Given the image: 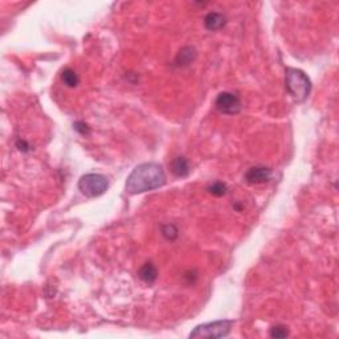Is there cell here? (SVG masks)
I'll return each instance as SVG.
<instances>
[{
  "mask_svg": "<svg viewBox=\"0 0 339 339\" xmlns=\"http://www.w3.org/2000/svg\"><path fill=\"white\" fill-rule=\"evenodd\" d=\"M165 183L166 174L163 167L154 162H148L134 168L127 178L126 190L129 194L137 195L159 189Z\"/></svg>",
  "mask_w": 339,
  "mask_h": 339,
  "instance_id": "obj_1",
  "label": "cell"
},
{
  "mask_svg": "<svg viewBox=\"0 0 339 339\" xmlns=\"http://www.w3.org/2000/svg\"><path fill=\"white\" fill-rule=\"evenodd\" d=\"M285 86L297 102H304L312 90L310 79L301 69L295 68H286L285 70Z\"/></svg>",
  "mask_w": 339,
  "mask_h": 339,
  "instance_id": "obj_2",
  "label": "cell"
},
{
  "mask_svg": "<svg viewBox=\"0 0 339 339\" xmlns=\"http://www.w3.org/2000/svg\"><path fill=\"white\" fill-rule=\"evenodd\" d=\"M80 191L88 198H97L103 195L109 189V182L105 175L101 174H86L81 176L79 182Z\"/></svg>",
  "mask_w": 339,
  "mask_h": 339,
  "instance_id": "obj_3",
  "label": "cell"
},
{
  "mask_svg": "<svg viewBox=\"0 0 339 339\" xmlns=\"http://www.w3.org/2000/svg\"><path fill=\"white\" fill-rule=\"evenodd\" d=\"M232 326V321H225V319L199 325L190 334V338H224L230 334Z\"/></svg>",
  "mask_w": 339,
  "mask_h": 339,
  "instance_id": "obj_4",
  "label": "cell"
},
{
  "mask_svg": "<svg viewBox=\"0 0 339 339\" xmlns=\"http://www.w3.org/2000/svg\"><path fill=\"white\" fill-rule=\"evenodd\" d=\"M215 106L220 113L232 116V114H237L241 110V99L235 93L223 92L220 93L216 98Z\"/></svg>",
  "mask_w": 339,
  "mask_h": 339,
  "instance_id": "obj_5",
  "label": "cell"
},
{
  "mask_svg": "<svg viewBox=\"0 0 339 339\" xmlns=\"http://www.w3.org/2000/svg\"><path fill=\"white\" fill-rule=\"evenodd\" d=\"M245 180L248 184H262L271 180L272 178V170L264 166H256V167L249 168L245 172Z\"/></svg>",
  "mask_w": 339,
  "mask_h": 339,
  "instance_id": "obj_6",
  "label": "cell"
},
{
  "mask_svg": "<svg viewBox=\"0 0 339 339\" xmlns=\"http://www.w3.org/2000/svg\"><path fill=\"white\" fill-rule=\"evenodd\" d=\"M227 19L223 14L220 12H209L204 17V25L208 31H219L225 25Z\"/></svg>",
  "mask_w": 339,
  "mask_h": 339,
  "instance_id": "obj_7",
  "label": "cell"
},
{
  "mask_svg": "<svg viewBox=\"0 0 339 339\" xmlns=\"http://www.w3.org/2000/svg\"><path fill=\"white\" fill-rule=\"evenodd\" d=\"M171 172L176 178H184L190 174V163L184 157L175 158L171 163Z\"/></svg>",
  "mask_w": 339,
  "mask_h": 339,
  "instance_id": "obj_8",
  "label": "cell"
},
{
  "mask_svg": "<svg viewBox=\"0 0 339 339\" xmlns=\"http://www.w3.org/2000/svg\"><path fill=\"white\" fill-rule=\"evenodd\" d=\"M196 58V51L191 47H185V48L180 49V52L178 53L176 58H175V64L180 68L183 66H189L190 64L195 61Z\"/></svg>",
  "mask_w": 339,
  "mask_h": 339,
  "instance_id": "obj_9",
  "label": "cell"
},
{
  "mask_svg": "<svg viewBox=\"0 0 339 339\" xmlns=\"http://www.w3.org/2000/svg\"><path fill=\"white\" fill-rule=\"evenodd\" d=\"M138 276H139V278H141L144 284H153V282L157 281L158 278L157 267H155L154 264H151V262H147V264H144L143 267L139 269Z\"/></svg>",
  "mask_w": 339,
  "mask_h": 339,
  "instance_id": "obj_10",
  "label": "cell"
},
{
  "mask_svg": "<svg viewBox=\"0 0 339 339\" xmlns=\"http://www.w3.org/2000/svg\"><path fill=\"white\" fill-rule=\"evenodd\" d=\"M61 81L65 84L68 88H76V86L79 85L80 79L79 76H77V73H76L73 69L66 68L64 69L61 73Z\"/></svg>",
  "mask_w": 339,
  "mask_h": 339,
  "instance_id": "obj_11",
  "label": "cell"
},
{
  "mask_svg": "<svg viewBox=\"0 0 339 339\" xmlns=\"http://www.w3.org/2000/svg\"><path fill=\"white\" fill-rule=\"evenodd\" d=\"M162 235H163V237H165L166 240L174 241L178 239L179 231L174 224H166V225L162 227Z\"/></svg>",
  "mask_w": 339,
  "mask_h": 339,
  "instance_id": "obj_12",
  "label": "cell"
},
{
  "mask_svg": "<svg viewBox=\"0 0 339 339\" xmlns=\"http://www.w3.org/2000/svg\"><path fill=\"white\" fill-rule=\"evenodd\" d=\"M207 190H208V192L211 194V195L216 196V198H220V196L225 195L227 185H225V183H223V182H215L209 185Z\"/></svg>",
  "mask_w": 339,
  "mask_h": 339,
  "instance_id": "obj_13",
  "label": "cell"
},
{
  "mask_svg": "<svg viewBox=\"0 0 339 339\" xmlns=\"http://www.w3.org/2000/svg\"><path fill=\"white\" fill-rule=\"evenodd\" d=\"M289 335V330L286 326L278 325V326H273L271 329V336L272 338H286Z\"/></svg>",
  "mask_w": 339,
  "mask_h": 339,
  "instance_id": "obj_14",
  "label": "cell"
},
{
  "mask_svg": "<svg viewBox=\"0 0 339 339\" xmlns=\"http://www.w3.org/2000/svg\"><path fill=\"white\" fill-rule=\"evenodd\" d=\"M17 147H19V150H23V151H28V148H29V146H28L27 143H25L24 141H19L17 142Z\"/></svg>",
  "mask_w": 339,
  "mask_h": 339,
  "instance_id": "obj_15",
  "label": "cell"
}]
</instances>
